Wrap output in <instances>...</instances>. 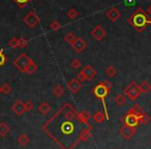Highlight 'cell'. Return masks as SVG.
I'll use <instances>...</instances> for the list:
<instances>
[{
  "label": "cell",
  "instance_id": "1",
  "mask_svg": "<svg viewBox=\"0 0 151 149\" xmlns=\"http://www.w3.org/2000/svg\"><path fill=\"white\" fill-rule=\"evenodd\" d=\"M78 118V112L71 104L63 106L42 126L46 134L62 149H73L80 143V134L86 127Z\"/></svg>",
  "mask_w": 151,
  "mask_h": 149
},
{
  "label": "cell",
  "instance_id": "2",
  "mask_svg": "<svg viewBox=\"0 0 151 149\" xmlns=\"http://www.w3.org/2000/svg\"><path fill=\"white\" fill-rule=\"evenodd\" d=\"M126 22L139 33L143 32L148 25H151V17L142 9H138L126 19Z\"/></svg>",
  "mask_w": 151,
  "mask_h": 149
},
{
  "label": "cell",
  "instance_id": "3",
  "mask_svg": "<svg viewBox=\"0 0 151 149\" xmlns=\"http://www.w3.org/2000/svg\"><path fill=\"white\" fill-rule=\"evenodd\" d=\"M110 89L106 88L105 86H103L101 84H97L96 86L93 87L92 89V93L96 99H99V101L103 103V106H104V113H105V116H106V119L109 120V113H108V109H107V105H106V97L109 95L110 93Z\"/></svg>",
  "mask_w": 151,
  "mask_h": 149
},
{
  "label": "cell",
  "instance_id": "4",
  "mask_svg": "<svg viewBox=\"0 0 151 149\" xmlns=\"http://www.w3.org/2000/svg\"><path fill=\"white\" fill-rule=\"evenodd\" d=\"M32 62H33V60H32L30 57H28L27 54L22 53V54H20L19 56L14 60L13 63H14V66H15L16 68L19 69L21 73H25L28 68V66H29Z\"/></svg>",
  "mask_w": 151,
  "mask_h": 149
},
{
  "label": "cell",
  "instance_id": "5",
  "mask_svg": "<svg viewBox=\"0 0 151 149\" xmlns=\"http://www.w3.org/2000/svg\"><path fill=\"white\" fill-rule=\"evenodd\" d=\"M123 94L125 95L129 101H136L141 95L140 91H139V89H138V84H137L134 81H132V82L124 88Z\"/></svg>",
  "mask_w": 151,
  "mask_h": 149
},
{
  "label": "cell",
  "instance_id": "6",
  "mask_svg": "<svg viewBox=\"0 0 151 149\" xmlns=\"http://www.w3.org/2000/svg\"><path fill=\"white\" fill-rule=\"evenodd\" d=\"M121 122L123 125L134 126V127H138V126L140 125V120H139L138 116H137L130 109L128 110L125 115L121 118Z\"/></svg>",
  "mask_w": 151,
  "mask_h": 149
},
{
  "label": "cell",
  "instance_id": "7",
  "mask_svg": "<svg viewBox=\"0 0 151 149\" xmlns=\"http://www.w3.org/2000/svg\"><path fill=\"white\" fill-rule=\"evenodd\" d=\"M130 110L138 116L139 120H140V124H148L149 122H150V120H151L150 116L142 109V107H141L140 105L136 104V105H134L130 108Z\"/></svg>",
  "mask_w": 151,
  "mask_h": 149
},
{
  "label": "cell",
  "instance_id": "8",
  "mask_svg": "<svg viewBox=\"0 0 151 149\" xmlns=\"http://www.w3.org/2000/svg\"><path fill=\"white\" fill-rule=\"evenodd\" d=\"M23 22L27 25L29 28H35L40 24V19L35 12H29L25 17L23 18Z\"/></svg>",
  "mask_w": 151,
  "mask_h": 149
},
{
  "label": "cell",
  "instance_id": "9",
  "mask_svg": "<svg viewBox=\"0 0 151 149\" xmlns=\"http://www.w3.org/2000/svg\"><path fill=\"white\" fill-rule=\"evenodd\" d=\"M119 132L122 137H123L125 140H130L132 137L136 135L137 132V127H134V126H128V125H123L120 127Z\"/></svg>",
  "mask_w": 151,
  "mask_h": 149
},
{
  "label": "cell",
  "instance_id": "10",
  "mask_svg": "<svg viewBox=\"0 0 151 149\" xmlns=\"http://www.w3.org/2000/svg\"><path fill=\"white\" fill-rule=\"evenodd\" d=\"M107 35V31L105 28H103L101 25H96L92 30H91V36L97 42H101Z\"/></svg>",
  "mask_w": 151,
  "mask_h": 149
},
{
  "label": "cell",
  "instance_id": "11",
  "mask_svg": "<svg viewBox=\"0 0 151 149\" xmlns=\"http://www.w3.org/2000/svg\"><path fill=\"white\" fill-rule=\"evenodd\" d=\"M70 46L76 53L80 54V53L84 52V50H86V48H87L88 45H87V42H85L82 37H77L76 38V40L70 45Z\"/></svg>",
  "mask_w": 151,
  "mask_h": 149
},
{
  "label": "cell",
  "instance_id": "12",
  "mask_svg": "<svg viewBox=\"0 0 151 149\" xmlns=\"http://www.w3.org/2000/svg\"><path fill=\"white\" fill-rule=\"evenodd\" d=\"M66 88L70 93L76 94V93H78L79 91L82 89V83H81L77 78H73L66 84Z\"/></svg>",
  "mask_w": 151,
  "mask_h": 149
},
{
  "label": "cell",
  "instance_id": "13",
  "mask_svg": "<svg viewBox=\"0 0 151 149\" xmlns=\"http://www.w3.org/2000/svg\"><path fill=\"white\" fill-rule=\"evenodd\" d=\"M106 17L111 22H117L118 20L120 19V17H121V13H120L119 9H116V7H112V9H108V11L106 12Z\"/></svg>",
  "mask_w": 151,
  "mask_h": 149
},
{
  "label": "cell",
  "instance_id": "14",
  "mask_svg": "<svg viewBox=\"0 0 151 149\" xmlns=\"http://www.w3.org/2000/svg\"><path fill=\"white\" fill-rule=\"evenodd\" d=\"M82 71H84L87 81H92L93 79L95 78V76H96V73H97L96 69H95L94 67H93L92 65H90V64L85 65L84 68H83Z\"/></svg>",
  "mask_w": 151,
  "mask_h": 149
},
{
  "label": "cell",
  "instance_id": "15",
  "mask_svg": "<svg viewBox=\"0 0 151 149\" xmlns=\"http://www.w3.org/2000/svg\"><path fill=\"white\" fill-rule=\"evenodd\" d=\"M12 111L16 114L17 116H21L25 113V107H24V103L21 99H18L13 106H12Z\"/></svg>",
  "mask_w": 151,
  "mask_h": 149
},
{
  "label": "cell",
  "instance_id": "16",
  "mask_svg": "<svg viewBox=\"0 0 151 149\" xmlns=\"http://www.w3.org/2000/svg\"><path fill=\"white\" fill-rule=\"evenodd\" d=\"M78 118L80 119V121L82 122L83 124H85V125H90L89 120L92 118V116H91V114L89 113L88 111L83 110V111H81V112H78Z\"/></svg>",
  "mask_w": 151,
  "mask_h": 149
},
{
  "label": "cell",
  "instance_id": "17",
  "mask_svg": "<svg viewBox=\"0 0 151 149\" xmlns=\"http://www.w3.org/2000/svg\"><path fill=\"white\" fill-rule=\"evenodd\" d=\"M37 109H38V112H40V114H42V115H48V114L52 111V107H51L47 101H44V103L40 104Z\"/></svg>",
  "mask_w": 151,
  "mask_h": 149
},
{
  "label": "cell",
  "instance_id": "18",
  "mask_svg": "<svg viewBox=\"0 0 151 149\" xmlns=\"http://www.w3.org/2000/svg\"><path fill=\"white\" fill-rule=\"evenodd\" d=\"M9 132H11V128L7 125L6 122H4V121L0 122V137H1V138H4V137H6L7 135L9 134Z\"/></svg>",
  "mask_w": 151,
  "mask_h": 149
},
{
  "label": "cell",
  "instance_id": "19",
  "mask_svg": "<svg viewBox=\"0 0 151 149\" xmlns=\"http://www.w3.org/2000/svg\"><path fill=\"white\" fill-rule=\"evenodd\" d=\"M138 89L141 94H148L150 92V85L147 81H143L140 85H138Z\"/></svg>",
  "mask_w": 151,
  "mask_h": 149
},
{
  "label": "cell",
  "instance_id": "20",
  "mask_svg": "<svg viewBox=\"0 0 151 149\" xmlns=\"http://www.w3.org/2000/svg\"><path fill=\"white\" fill-rule=\"evenodd\" d=\"M126 101H127V97H126L123 93H119V94H117L114 97V101H115L116 105L119 106V107H122V106L125 105Z\"/></svg>",
  "mask_w": 151,
  "mask_h": 149
},
{
  "label": "cell",
  "instance_id": "21",
  "mask_svg": "<svg viewBox=\"0 0 151 149\" xmlns=\"http://www.w3.org/2000/svg\"><path fill=\"white\" fill-rule=\"evenodd\" d=\"M52 92L56 97H61V96H63V95H64L65 89H64V87H63L62 85H56V86L53 88Z\"/></svg>",
  "mask_w": 151,
  "mask_h": 149
},
{
  "label": "cell",
  "instance_id": "22",
  "mask_svg": "<svg viewBox=\"0 0 151 149\" xmlns=\"http://www.w3.org/2000/svg\"><path fill=\"white\" fill-rule=\"evenodd\" d=\"M29 142H30V138L27 134H21L19 136V138H18V143L23 147L27 146L29 144Z\"/></svg>",
  "mask_w": 151,
  "mask_h": 149
},
{
  "label": "cell",
  "instance_id": "23",
  "mask_svg": "<svg viewBox=\"0 0 151 149\" xmlns=\"http://www.w3.org/2000/svg\"><path fill=\"white\" fill-rule=\"evenodd\" d=\"M92 119L93 121H95L96 123H103L106 119L105 113L103 111H97L94 115H92Z\"/></svg>",
  "mask_w": 151,
  "mask_h": 149
},
{
  "label": "cell",
  "instance_id": "24",
  "mask_svg": "<svg viewBox=\"0 0 151 149\" xmlns=\"http://www.w3.org/2000/svg\"><path fill=\"white\" fill-rule=\"evenodd\" d=\"M105 73L109 78H114L117 75V69L115 68V66L113 65H109L107 66V68L105 69Z\"/></svg>",
  "mask_w": 151,
  "mask_h": 149
},
{
  "label": "cell",
  "instance_id": "25",
  "mask_svg": "<svg viewBox=\"0 0 151 149\" xmlns=\"http://www.w3.org/2000/svg\"><path fill=\"white\" fill-rule=\"evenodd\" d=\"M76 38H77V36H76V34L73 32H67L64 35V37H63V40H64V42L66 44L71 45L76 40Z\"/></svg>",
  "mask_w": 151,
  "mask_h": 149
},
{
  "label": "cell",
  "instance_id": "26",
  "mask_svg": "<svg viewBox=\"0 0 151 149\" xmlns=\"http://www.w3.org/2000/svg\"><path fill=\"white\" fill-rule=\"evenodd\" d=\"M66 15H67V17H68V19L75 20V19H77V18H78L79 12L77 11L76 9H68V12L66 13Z\"/></svg>",
  "mask_w": 151,
  "mask_h": 149
},
{
  "label": "cell",
  "instance_id": "27",
  "mask_svg": "<svg viewBox=\"0 0 151 149\" xmlns=\"http://www.w3.org/2000/svg\"><path fill=\"white\" fill-rule=\"evenodd\" d=\"M13 1L19 7H21V9H24V7L27 6V5L29 4L30 2H31L32 0H13Z\"/></svg>",
  "mask_w": 151,
  "mask_h": 149
},
{
  "label": "cell",
  "instance_id": "28",
  "mask_svg": "<svg viewBox=\"0 0 151 149\" xmlns=\"http://www.w3.org/2000/svg\"><path fill=\"white\" fill-rule=\"evenodd\" d=\"M0 89H1V93H4V94H9L13 90V88H12V86L9 83H5L2 86H0Z\"/></svg>",
  "mask_w": 151,
  "mask_h": 149
},
{
  "label": "cell",
  "instance_id": "29",
  "mask_svg": "<svg viewBox=\"0 0 151 149\" xmlns=\"http://www.w3.org/2000/svg\"><path fill=\"white\" fill-rule=\"evenodd\" d=\"M36 71H37V65H36V63L33 61V62L28 66V68H27V71H26L25 73H27V75H33Z\"/></svg>",
  "mask_w": 151,
  "mask_h": 149
},
{
  "label": "cell",
  "instance_id": "30",
  "mask_svg": "<svg viewBox=\"0 0 151 149\" xmlns=\"http://www.w3.org/2000/svg\"><path fill=\"white\" fill-rule=\"evenodd\" d=\"M70 66L73 67V69H79L81 66H82V63H81V60H79L78 58H75L71 60L70 62Z\"/></svg>",
  "mask_w": 151,
  "mask_h": 149
},
{
  "label": "cell",
  "instance_id": "31",
  "mask_svg": "<svg viewBox=\"0 0 151 149\" xmlns=\"http://www.w3.org/2000/svg\"><path fill=\"white\" fill-rule=\"evenodd\" d=\"M50 28H51V30H53V31H58V30L61 28V24L59 23L57 20H55V21L51 22Z\"/></svg>",
  "mask_w": 151,
  "mask_h": 149
},
{
  "label": "cell",
  "instance_id": "32",
  "mask_svg": "<svg viewBox=\"0 0 151 149\" xmlns=\"http://www.w3.org/2000/svg\"><path fill=\"white\" fill-rule=\"evenodd\" d=\"M9 46L13 49H16V48H19V42H18V38L17 37H13L9 40Z\"/></svg>",
  "mask_w": 151,
  "mask_h": 149
},
{
  "label": "cell",
  "instance_id": "33",
  "mask_svg": "<svg viewBox=\"0 0 151 149\" xmlns=\"http://www.w3.org/2000/svg\"><path fill=\"white\" fill-rule=\"evenodd\" d=\"M24 107H25V111L26 112H30V111H32V110H33L34 104L32 103L31 101H25V103H24Z\"/></svg>",
  "mask_w": 151,
  "mask_h": 149
},
{
  "label": "cell",
  "instance_id": "34",
  "mask_svg": "<svg viewBox=\"0 0 151 149\" xmlns=\"http://www.w3.org/2000/svg\"><path fill=\"white\" fill-rule=\"evenodd\" d=\"M18 42H19V48H21V49L26 48V47H27V45H28V40H26L25 37L18 38Z\"/></svg>",
  "mask_w": 151,
  "mask_h": 149
},
{
  "label": "cell",
  "instance_id": "35",
  "mask_svg": "<svg viewBox=\"0 0 151 149\" xmlns=\"http://www.w3.org/2000/svg\"><path fill=\"white\" fill-rule=\"evenodd\" d=\"M6 56L4 55V53H3V50L2 49H0V67L3 66V65L6 63Z\"/></svg>",
  "mask_w": 151,
  "mask_h": 149
},
{
  "label": "cell",
  "instance_id": "36",
  "mask_svg": "<svg viewBox=\"0 0 151 149\" xmlns=\"http://www.w3.org/2000/svg\"><path fill=\"white\" fill-rule=\"evenodd\" d=\"M77 79H78V80L80 81L81 83H83V82H85V81H87L86 80V76H85V73H84V71H79L78 76H77Z\"/></svg>",
  "mask_w": 151,
  "mask_h": 149
},
{
  "label": "cell",
  "instance_id": "37",
  "mask_svg": "<svg viewBox=\"0 0 151 149\" xmlns=\"http://www.w3.org/2000/svg\"><path fill=\"white\" fill-rule=\"evenodd\" d=\"M99 84H101V85H103V86H105L106 88L110 89V90H111V89H112V87H113V85H112V83L110 82V81H108V80L101 81V82H99Z\"/></svg>",
  "mask_w": 151,
  "mask_h": 149
},
{
  "label": "cell",
  "instance_id": "38",
  "mask_svg": "<svg viewBox=\"0 0 151 149\" xmlns=\"http://www.w3.org/2000/svg\"><path fill=\"white\" fill-rule=\"evenodd\" d=\"M146 13L148 14V15H149V16H150V17H151V4H150V5H149V6H148V9H147V12H146Z\"/></svg>",
  "mask_w": 151,
  "mask_h": 149
},
{
  "label": "cell",
  "instance_id": "39",
  "mask_svg": "<svg viewBox=\"0 0 151 149\" xmlns=\"http://www.w3.org/2000/svg\"><path fill=\"white\" fill-rule=\"evenodd\" d=\"M150 91H151V85H150Z\"/></svg>",
  "mask_w": 151,
  "mask_h": 149
},
{
  "label": "cell",
  "instance_id": "40",
  "mask_svg": "<svg viewBox=\"0 0 151 149\" xmlns=\"http://www.w3.org/2000/svg\"><path fill=\"white\" fill-rule=\"evenodd\" d=\"M0 93H1V89H0Z\"/></svg>",
  "mask_w": 151,
  "mask_h": 149
},
{
  "label": "cell",
  "instance_id": "41",
  "mask_svg": "<svg viewBox=\"0 0 151 149\" xmlns=\"http://www.w3.org/2000/svg\"><path fill=\"white\" fill-rule=\"evenodd\" d=\"M112 149H115V148H112Z\"/></svg>",
  "mask_w": 151,
  "mask_h": 149
}]
</instances>
